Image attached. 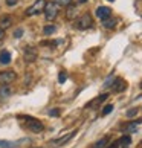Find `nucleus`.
<instances>
[{
	"label": "nucleus",
	"mask_w": 142,
	"mask_h": 148,
	"mask_svg": "<svg viewBox=\"0 0 142 148\" xmlns=\"http://www.w3.org/2000/svg\"><path fill=\"white\" fill-rule=\"evenodd\" d=\"M17 119L21 122V127L28 128L32 133H41L45 130V125L40 119H37L34 116H28V114H17Z\"/></svg>",
	"instance_id": "nucleus-1"
},
{
	"label": "nucleus",
	"mask_w": 142,
	"mask_h": 148,
	"mask_svg": "<svg viewBox=\"0 0 142 148\" xmlns=\"http://www.w3.org/2000/svg\"><path fill=\"white\" fill-rule=\"evenodd\" d=\"M43 14H45V17H46L47 21H54L58 17V14H60V6L55 2H46L45 9H43Z\"/></svg>",
	"instance_id": "nucleus-2"
},
{
	"label": "nucleus",
	"mask_w": 142,
	"mask_h": 148,
	"mask_svg": "<svg viewBox=\"0 0 142 148\" xmlns=\"http://www.w3.org/2000/svg\"><path fill=\"white\" fill-rule=\"evenodd\" d=\"M92 25H93V20H92V15H90L89 12L83 14L80 18H76V21H75V26H76V29H80V31L89 29Z\"/></svg>",
	"instance_id": "nucleus-3"
},
{
	"label": "nucleus",
	"mask_w": 142,
	"mask_h": 148,
	"mask_svg": "<svg viewBox=\"0 0 142 148\" xmlns=\"http://www.w3.org/2000/svg\"><path fill=\"white\" fill-rule=\"evenodd\" d=\"M45 5H46V0H37L34 5L26 9V17H32V15H37V14H41L43 9H45Z\"/></svg>",
	"instance_id": "nucleus-4"
},
{
	"label": "nucleus",
	"mask_w": 142,
	"mask_h": 148,
	"mask_svg": "<svg viewBox=\"0 0 142 148\" xmlns=\"http://www.w3.org/2000/svg\"><path fill=\"white\" fill-rule=\"evenodd\" d=\"M17 79V73L14 70H3L0 72V84H11Z\"/></svg>",
	"instance_id": "nucleus-5"
},
{
	"label": "nucleus",
	"mask_w": 142,
	"mask_h": 148,
	"mask_svg": "<svg viewBox=\"0 0 142 148\" xmlns=\"http://www.w3.org/2000/svg\"><path fill=\"white\" fill-rule=\"evenodd\" d=\"M75 134H76V130H73L72 133H67V134L61 136V138H58V139H54V140L51 142V145H52V147H63V145H66L70 139H73Z\"/></svg>",
	"instance_id": "nucleus-6"
},
{
	"label": "nucleus",
	"mask_w": 142,
	"mask_h": 148,
	"mask_svg": "<svg viewBox=\"0 0 142 148\" xmlns=\"http://www.w3.org/2000/svg\"><path fill=\"white\" fill-rule=\"evenodd\" d=\"M142 122V119H138V121H132V122H125L124 125H121V131H124L125 134L128 133H133V131L138 130V125Z\"/></svg>",
	"instance_id": "nucleus-7"
},
{
	"label": "nucleus",
	"mask_w": 142,
	"mask_h": 148,
	"mask_svg": "<svg viewBox=\"0 0 142 148\" xmlns=\"http://www.w3.org/2000/svg\"><path fill=\"white\" fill-rule=\"evenodd\" d=\"M23 57H25V60L28 63L35 61V58H37V49L34 46H26L23 49Z\"/></svg>",
	"instance_id": "nucleus-8"
},
{
	"label": "nucleus",
	"mask_w": 142,
	"mask_h": 148,
	"mask_svg": "<svg viewBox=\"0 0 142 148\" xmlns=\"http://www.w3.org/2000/svg\"><path fill=\"white\" fill-rule=\"evenodd\" d=\"M95 14H96V17L102 21V20H106L108 17H112V9L108 6H99V8H96Z\"/></svg>",
	"instance_id": "nucleus-9"
},
{
	"label": "nucleus",
	"mask_w": 142,
	"mask_h": 148,
	"mask_svg": "<svg viewBox=\"0 0 142 148\" xmlns=\"http://www.w3.org/2000/svg\"><path fill=\"white\" fill-rule=\"evenodd\" d=\"M125 89H127V83H125L122 78H115L113 84H112V90H113L115 93H121V92H124Z\"/></svg>",
	"instance_id": "nucleus-10"
},
{
	"label": "nucleus",
	"mask_w": 142,
	"mask_h": 148,
	"mask_svg": "<svg viewBox=\"0 0 142 148\" xmlns=\"http://www.w3.org/2000/svg\"><path fill=\"white\" fill-rule=\"evenodd\" d=\"M107 98H108V93H102V95L96 96V98H95V99L92 101V102L86 104V107H87V108H95V107H98V106H99V104H102V102H104V101L107 99Z\"/></svg>",
	"instance_id": "nucleus-11"
},
{
	"label": "nucleus",
	"mask_w": 142,
	"mask_h": 148,
	"mask_svg": "<svg viewBox=\"0 0 142 148\" xmlns=\"http://www.w3.org/2000/svg\"><path fill=\"white\" fill-rule=\"evenodd\" d=\"M11 95H12V89L9 87V84L0 86V101H6Z\"/></svg>",
	"instance_id": "nucleus-12"
},
{
	"label": "nucleus",
	"mask_w": 142,
	"mask_h": 148,
	"mask_svg": "<svg viewBox=\"0 0 142 148\" xmlns=\"http://www.w3.org/2000/svg\"><path fill=\"white\" fill-rule=\"evenodd\" d=\"M66 18L67 20H75L76 18V14H78V8H76V5H67L66 6Z\"/></svg>",
	"instance_id": "nucleus-13"
},
{
	"label": "nucleus",
	"mask_w": 142,
	"mask_h": 148,
	"mask_svg": "<svg viewBox=\"0 0 142 148\" xmlns=\"http://www.w3.org/2000/svg\"><path fill=\"white\" fill-rule=\"evenodd\" d=\"M11 25H12V18L9 17V15H3V17H0V28L3 31L11 28Z\"/></svg>",
	"instance_id": "nucleus-14"
},
{
	"label": "nucleus",
	"mask_w": 142,
	"mask_h": 148,
	"mask_svg": "<svg viewBox=\"0 0 142 148\" xmlns=\"http://www.w3.org/2000/svg\"><path fill=\"white\" fill-rule=\"evenodd\" d=\"M116 23H118V18H115V17H108L106 20H102V26L106 29H113L116 26Z\"/></svg>",
	"instance_id": "nucleus-15"
},
{
	"label": "nucleus",
	"mask_w": 142,
	"mask_h": 148,
	"mask_svg": "<svg viewBox=\"0 0 142 148\" xmlns=\"http://www.w3.org/2000/svg\"><path fill=\"white\" fill-rule=\"evenodd\" d=\"M130 144H132V136H130V134L121 136V139H119V147H121V148H128Z\"/></svg>",
	"instance_id": "nucleus-16"
},
{
	"label": "nucleus",
	"mask_w": 142,
	"mask_h": 148,
	"mask_svg": "<svg viewBox=\"0 0 142 148\" xmlns=\"http://www.w3.org/2000/svg\"><path fill=\"white\" fill-rule=\"evenodd\" d=\"M11 52L9 51H2L0 52V64H9L11 63Z\"/></svg>",
	"instance_id": "nucleus-17"
},
{
	"label": "nucleus",
	"mask_w": 142,
	"mask_h": 148,
	"mask_svg": "<svg viewBox=\"0 0 142 148\" xmlns=\"http://www.w3.org/2000/svg\"><path fill=\"white\" fill-rule=\"evenodd\" d=\"M108 142H110V136H104L102 139H99L96 142V144L93 145V148H107Z\"/></svg>",
	"instance_id": "nucleus-18"
},
{
	"label": "nucleus",
	"mask_w": 142,
	"mask_h": 148,
	"mask_svg": "<svg viewBox=\"0 0 142 148\" xmlns=\"http://www.w3.org/2000/svg\"><path fill=\"white\" fill-rule=\"evenodd\" d=\"M57 32V26L55 25H46L45 28H43V34L45 35H52Z\"/></svg>",
	"instance_id": "nucleus-19"
},
{
	"label": "nucleus",
	"mask_w": 142,
	"mask_h": 148,
	"mask_svg": "<svg viewBox=\"0 0 142 148\" xmlns=\"http://www.w3.org/2000/svg\"><path fill=\"white\" fill-rule=\"evenodd\" d=\"M19 144L17 142H9V140H0V148H15Z\"/></svg>",
	"instance_id": "nucleus-20"
},
{
	"label": "nucleus",
	"mask_w": 142,
	"mask_h": 148,
	"mask_svg": "<svg viewBox=\"0 0 142 148\" xmlns=\"http://www.w3.org/2000/svg\"><path fill=\"white\" fill-rule=\"evenodd\" d=\"M112 112H113V104H107V106L102 108L101 114H102V116H107V114H110Z\"/></svg>",
	"instance_id": "nucleus-21"
},
{
	"label": "nucleus",
	"mask_w": 142,
	"mask_h": 148,
	"mask_svg": "<svg viewBox=\"0 0 142 148\" xmlns=\"http://www.w3.org/2000/svg\"><path fill=\"white\" fill-rule=\"evenodd\" d=\"M66 79H67V73H66V72H60V73H58V83H60V84L66 83Z\"/></svg>",
	"instance_id": "nucleus-22"
},
{
	"label": "nucleus",
	"mask_w": 142,
	"mask_h": 148,
	"mask_svg": "<svg viewBox=\"0 0 142 148\" xmlns=\"http://www.w3.org/2000/svg\"><path fill=\"white\" fill-rule=\"evenodd\" d=\"M136 114H138V108L133 107V108H130V110H128L127 113H125V116H127V118H134Z\"/></svg>",
	"instance_id": "nucleus-23"
},
{
	"label": "nucleus",
	"mask_w": 142,
	"mask_h": 148,
	"mask_svg": "<svg viewBox=\"0 0 142 148\" xmlns=\"http://www.w3.org/2000/svg\"><path fill=\"white\" fill-rule=\"evenodd\" d=\"M58 6H67V5H70L72 3V0H54Z\"/></svg>",
	"instance_id": "nucleus-24"
},
{
	"label": "nucleus",
	"mask_w": 142,
	"mask_h": 148,
	"mask_svg": "<svg viewBox=\"0 0 142 148\" xmlns=\"http://www.w3.org/2000/svg\"><path fill=\"white\" fill-rule=\"evenodd\" d=\"M60 114H61V110H60V108H52V110L49 112V116H52V118H58Z\"/></svg>",
	"instance_id": "nucleus-25"
},
{
	"label": "nucleus",
	"mask_w": 142,
	"mask_h": 148,
	"mask_svg": "<svg viewBox=\"0 0 142 148\" xmlns=\"http://www.w3.org/2000/svg\"><path fill=\"white\" fill-rule=\"evenodd\" d=\"M113 81H115V76L112 75L110 78H108L106 83H104V89H108V87H112V84H113Z\"/></svg>",
	"instance_id": "nucleus-26"
},
{
	"label": "nucleus",
	"mask_w": 142,
	"mask_h": 148,
	"mask_svg": "<svg viewBox=\"0 0 142 148\" xmlns=\"http://www.w3.org/2000/svg\"><path fill=\"white\" fill-rule=\"evenodd\" d=\"M21 35H23V29H15L14 31V37L15 38H20Z\"/></svg>",
	"instance_id": "nucleus-27"
},
{
	"label": "nucleus",
	"mask_w": 142,
	"mask_h": 148,
	"mask_svg": "<svg viewBox=\"0 0 142 148\" xmlns=\"http://www.w3.org/2000/svg\"><path fill=\"white\" fill-rule=\"evenodd\" d=\"M107 148H119V140H115V142H112L110 145H107Z\"/></svg>",
	"instance_id": "nucleus-28"
},
{
	"label": "nucleus",
	"mask_w": 142,
	"mask_h": 148,
	"mask_svg": "<svg viewBox=\"0 0 142 148\" xmlns=\"http://www.w3.org/2000/svg\"><path fill=\"white\" fill-rule=\"evenodd\" d=\"M19 3V0H6V5L8 6H15Z\"/></svg>",
	"instance_id": "nucleus-29"
},
{
	"label": "nucleus",
	"mask_w": 142,
	"mask_h": 148,
	"mask_svg": "<svg viewBox=\"0 0 142 148\" xmlns=\"http://www.w3.org/2000/svg\"><path fill=\"white\" fill-rule=\"evenodd\" d=\"M3 38H5V31L0 28V40H3Z\"/></svg>",
	"instance_id": "nucleus-30"
},
{
	"label": "nucleus",
	"mask_w": 142,
	"mask_h": 148,
	"mask_svg": "<svg viewBox=\"0 0 142 148\" xmlns=\"http://www.w3.org/2000/svg\"><path fill=\"white\" fill-rule=\"evenodd\" d=\"M76 2H78V3H81V5H83V3H86V2H87V0H76Z\"/></svg>",
	"instance_id": "nucleus-31"
},
{
	"label": "nucleus",
	"mask_w": 142,
	"mask_h": 148,
	"mask_svg": "<svg viewBox=\"0 0 142 148\" xmlns=\"http://www.w3.org/2000/svg\"><path fill=\"white\" fill-rule=\"evenodd\" d=\"M138 148H142V140H141V144H139V147Z\"/></svg>",
	"instance_id": "nucleus-32"
},
{
	"label": "nucleus",
	"mask_w": 142,
	"mask_h": 148,
	"mask_svg": "<svg viewBox=\"0 0 142 148\" xmlns=\"http://www.w3.org/2000/svg\"><path fill=\"white\" fill-rule=\"evenodd\" d=\"M107 2H115V0H107Z\"/></svg>",
	"instance_id": "nucleus-33"
},
{
	"label": "nucleus",
	"mask_w": 142,
	"mask_h": 148,
	"mask_svg": "<svg viewBox=\"0 0 142 148\" xmlns=\"http://www.w3.org/2000/svg\"><path fill=\"white\" fill-rule=\"evenodd\" d=\"M38 148H41V147H38Z\"/></svg>",
	"instance_id": "nucleus-34"
}]
</instances>
